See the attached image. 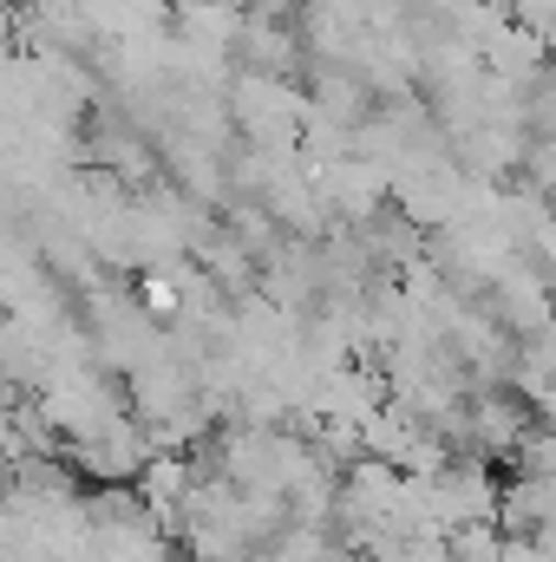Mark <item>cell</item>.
Listing matches in <instances>:
<instances>
[{"label":"cell","instance_id":"cell-1","mask_svg":"<svg viewBox=\"0 0 556 562\" xmlns=\"http://www.w3.org/2000/svg\"><path fill=\"white\" fill-rule=\"evenodd\" d=\"M243 20H301V0H236Z\"/></svg>","mask_w":556,"mask_h":562}]
</instances>
